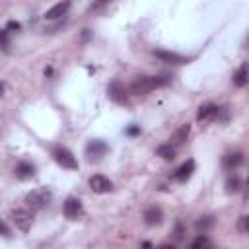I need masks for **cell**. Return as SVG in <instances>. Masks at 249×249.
<instances>
[{"label":"cell","mask_w":249,"mask_h":249,"mask_svg":"<svg viewBox=\"0 0 249 249\" xmlns=\"http://www.w3.org/2000/svg\"><path fill=\"white\" fill-rule=\"evenodd\" d=\"M171 82L169 76H138L130 84V93L134 95H146L156 88H163Z\"/></svg>","instance_id":"cell-1"},{"label":"cell","mask_w":249,"mask_h":249,"mask_svg":"<svg viewBox=\"0 0 249 249\" xmlns=\"http://www.w3.org/2000/svg\"><path fill=\"white\" fill-rule=\"evenodd\" d=\"M51 200H53V193H51L49 189H45V187L33 189L31 193L25 195V206H27V210H31V212L43 210Z\"/></svg>","instance_id":"cell-2"},{"label":"cell","mask_w":249,"mask_h":249,"mask_svg":"<svg viewBox=\"0 0 249 249\" xmlns=\"http://www.w3.org/2000/svg\"><path fill=\"white\" fill-rule=\"evenodd\" d=\"M53 158L56 160V163H60V165L66 167V169H78V160H76V156H74L68 148H64V146H54V148H53Z\"/></svg>","instance_id":"cell-3"},{"label":"cell","mask_w":249,"mask_h":249,"mask_svg":"<svg viewBox=\"0 0 249 249\" xmlns=\"http://www.w3.org/2000/svg\"><path fill=\"white\" fill-rule=\"evenodd\" d=\"M12 222L16 224L18 230L29 231L33 226V212L27 208H16V210H12Z\"/></svg>","instance_id":"cell-4"},{"label":"cell","mask_w":249,"mask_h":249,"mask_svg":"<svg viewBox=\"0 0 249 249\" xmlns=\"http://www.w3.org/2000/svg\"><path fill=\"white\" fill-rule=\"evenodd\" d=\"M107 144L103 142V140H89L88 142V146H86V158H88V161H91V163H95V161H99L105 154H107Z\"/></svg>","instance_id":"cell-5"},{"label":"cell","mask_w":249,"mask_h":249,"mask_svg":"<svg viewBox=\"0 0 249 249\" xmlns=\"http://www.w3.org/2000/svg\"><path fill=\"white\" fill-rule=\"evenodd\" d=\"M107 93H109V97L115 101V103H126L128 101V93H126V88L119 82V80H113L111 84H109V88H107Z\"/></svg>","instance_id":"cell-6"},{"label":"cell","mask_w":249,"mask_h":249,"mask_svg":"<svg viewBox=\"0 0 249 249\" xmlns=\"http://www.w3.org/2000/svg\"><path fill=\"white\" fill-rule=\"evenodd\" d=\"M64 216L68 220H78L82 214H84V208H82V202L76 198V196H68L64 200Z\"/></svg>","instance_id":"cell-7"},{"label":"cell","mask_w":249,"mask_h":249,"mask_svg":"<svg viewBox=\"0 0 249 249\" xmlns=\"http://www.w3.org/2000/svg\"><path fill=\"white\" fill-rule=\"evenodd\" d=\"M89 189H91L93 193L103 195V193H109V191L113 189V183H111L105 175H91V177H89Z\"/></svg>","instance_id":"cell-8"},{"label":"cell","mask_w":249,"mask_h":249,"mask_svg":"<svg viewBox=\"0 0 249 249\" xmlns=\"http://www.w3.org/2000/svg\"><path fill=\"white\" fill-rule=\"evenodd\" d=\"M154 54L163 60V62H169V64H187L189 58L183 56V54H177V53H169V51H154Z\"/></svg>","instance_id":"cell-9"},{"label":"cell","mask_w":249,"mask_h":249,"mask_svg":"<svg viewBox=\"0 0 249 249\" xmlns=\"http://www.w3.org/2000/svg\"><path fill=\"white\" fill-rule=\"evenodd\" d=\"M70 10V2H58V4H54L53 8H49L47 10V14H45V19H58V18H62V16H66V12Z\"/></svg>","instance_id":"cell-10"},{"label":"cell","mask_w":249,"mask_h":249,"mask_svg":"<svg viewBox=\"0 0 249 249\" xmlns=\"http://www.w3.org/2000/svg\"><path fill=\"white\" fill-rule=\"evenodd\" d=\"M161 220H163V212H161V208H158V206H150V208L144 210V222H146L148 226H158V224H161Z\"/></svg>","instance_id":"cell-11"},{"label":"cell","mask_w":249,"mask_h":249,"mask_svg":"<svg viewBox=\"0 0 249 249\" xmlns=\"http://www.w3.org/2000/svg\"><path fill=\"white\" fill-rule=\"evenodd\" d=\"M193 171H195V161H193V160H187L185 163H181V165L175 169L173 177H175L177 181H187V179L193 175Z\"/></svg>","instance_id":"cell-12"},{"label":"cell","mask_w":249,"mask_h":249,"mask_svg":"<svg viewBox=\"0 0 249 249\" xmlns=\"http://www.w3.org/2000/svg\"><path fill=\"white\" fill-rule=\"evenodd\" d=\"M241 163H243V154L241 152H231V154L224 156V167L228 171H235Z\"/></svg>","instance_id":"cell-13"},{"label":"cell","mask_w":249,"mask_h":249,"mask_svg":"<svg viewBox=\"0 0 249 249\" xmlns=\"http://www.w3.org/2000/svg\"><path fill=\"white\" fill-rule=\"evenodd\" d=\"M218 113H220V107H218V105H214V103H206V105H202V107L198 109L196 119H198V121H210V119H214Z\"/></svg>","instance_id":"cell-14"},{"label":"cell","mask_w":249,"mask_h":249,"mask_svg":"<svg viewBox=\"0 0 249 249\" xmlns=\"http://www.w3.org/2000/svg\"><path fill=\"white\" fill-rule=\"evenodd\" d=\"M189 132H191V124H181L175 132H173V136H171V142H169V146H181L185 140H187V136H189Z\"/></svg>","instance_id":"cell-15"},{"label":"cell","mask_w":249,"mask_h":249,"mask_svg":"<svg viewBox=\"0 0 249 249\" xmlns=\"http://www.w3.org/2000/svg\"><path fill=\"white\" fill-rule=\"evenodd\" d=\"M35 175V165L29 161H19L16 165V177L18 179H31Z\"/></svg>","instance_id":"cell-16"},{"label":"cell","mask_w":249,"mask_h":249,"mask_svg":"<svg viewBox=\"0 0 249 249\" xmlns=\"http://www.w3.org/2000/svg\"><path fill=\"white\" fill-rule=\"evenodd\" d=\"M247 80H249V74H247V62H243V64L235 70V74H233V84H235L237 88H243V86L247 84Z\"/></svg>","instance_id":"cell-17"},{"label":"cell","mask_w":249,"mask_h":249,"mask_svg":"<svg viewBox=\"0 0 249 249\" xmlns=\"http://www.w3.org/2000/svg\"><path fill=\"white\" fill-rule=\"evenodd\" d=\"M191 249H212V241H210V237H208V235L198 233V235L193 239Z\"/></svg>","instance_id":"cell-18"},{"label":"cell","mask_w":249,"mask_h":249,"mask_svg":"<svg viewBox=\"0 0 249 249\" xmlns=\"http://www.w3.org/2000/svg\"><path fill=\"white\" fill-rule=\"evenodd\" d=\"M212 224H214L212 216H200V218L195 222V230H196L198 233H206V231L212 228Z\"/></svg>","instance_id":"cell-19"},{"label":"cell","mask_w":249,"mask_h":249,"mask_svg":"<svg viewBox=\"0 0 249 249\" xmlns=\"http://www.w3.org/2000/svg\"><path fill=\"white\" fill-rule=\"evenodd\" d=\"M156 154H158L160 158H163V160H167V161H171V160H175V148H173V146H169V144H161V146H158V150H156Z\"/></svg>","instance_id":"cell-20"},{"label":"cell","mask_w":249,"mask_h":249,"mask_svg":"<svg viewBox=\"0 0 249 249\" xmlns=\"http://www.w3.org/2000/svg\"><path fill=\"white\" fill-rule=\"evenodd\" d=\"M241 181H239V177H230L228 179V183H226V187H228V193H237L241 187Z\"/></svg>","instance_id":"cell-21"},{"label":"cell","mask_w":249,"mask_h":249,"mask_svg":"<svg viewBox=\"0 0 249 249\" xmlns=\"http://www.w3.org/2000/svg\"><path fill=\"white\" fill-rule=\"evenodd\" d=\"M8 43H10V39H8V29H0V47L6 49Z\"/></svg>","instance_id":"cell-22"},{"label":"cell","mask_w":249,"mask_h":249,"mask_svg":"<svg viewBox=\"0 0 249 249\" xmlns=\"http://www.w3.org/2000/svg\"><path fill=\"white\" fill-rule=\"evenodd\" d=\"M247 220H249L247 216H241V218H239L237 228H239V231H241V233H247Z\"/></svg>","instance_id":"cell-23"},{"label":"cell","mask_w":249,"mask_h":249,"mask_svg":"<svg viewBox=\"0 0 249 249\" xmlns=\"http://www.w3.org/2000/svg\"><path fill=\"white\" fill-rule=\"evenodd\" d=\"M0 235H4V237H8V235H10V228L6 226V222H4V220H0Z\"/></svg>","instance_id":"cell-24"},{"label":"cell","mask_w":249,"mask_h":249,"mask_svg":"<svg viewBox=\"0 0 249 249\" xmlns=\"http://www.w3.org/2000/svg\"><path fill=\"white\" fill-rule=\"evenodd\" d=\"M175 237H177V239L183 237V226H181V224H177V228H175Z\"/></svg>","instance_id":"cell-25"},{"label":"cell","mask_w":249,"mask_h":249,"mask_svg":"<svg viewBox=\"0 0 249 249\" xmlns=\"http://www.w3.org/2000/svg\"><path fill=\"white\" fill-rule=\"evenodd\" d=\"M8 29H12V31H19V23H18V21H10V23H8Z\"/></svg>","instance_id":"cell-26"},{"label":"cell","mask_w":249,"mask_h":249,"mask_svg":"<svg viewBox=\"0 0 249 249\" xmlns=\"http://www.w3.org/2000/svg\"><path fill=\"white\" fill-rule=\"evenodd\" d=\"M140 132V128L138 126H130L128 130H126V134H130V136H134V134H138Z\"/></svg>","instance_id":"cell-27"},{"label":"cell","mask_w":249,"mask_h":249,"mask_svg":"<svg viewBox=\"0 0 249 249\" xmlns=\"http://www.w3.org/2000/svg\"><path fill=\"white\" fill-rule=\"evenodd\" d=\"M160 249H175V245H171V243H163Z\"/></svg>","instance_id":"cell-28"},{"label":"cell","mask_w":249,"mask_h":249,"mask_svg":"<svg viewBox=\"0 0 249 249\" xmlns=\"http://www.w3.org/2000/svg\"><path fill=\"white\" fill-rule=\"evenodd\" d=\"M2 89H4V86H2V84H0V95H2Z\"/></svg>","instance_id":"cell-29"}]
</instances>
